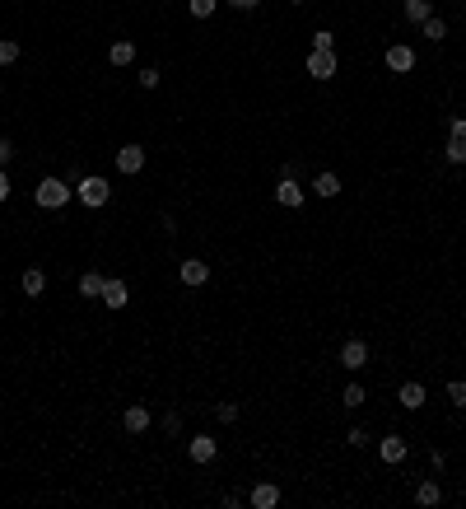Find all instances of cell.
<instances>
[{"mask_svg": "<svg viewBox=\"0 0 466 509\" xmlns=\"http://www.w3.org/2000/svg\"><path fill=\"white\" fill-rule=\"evenodd\" d=\"M401 10H406V19H411V23H424L433 14V0H406Z\"/></svg>", "mask_w": 466, "mask_h": 509, "instance_id": "obj_18", "label": "cell"}, {"mask_svg": "<svg viewBox=\"0 0 466 509\" xmlns=\"http://www.w3.org/2000/svg\"><path fill=\"white\" fill-rule=\"evenodd\" d=\"M47 290V272H38V267H28V272H23V294H42Z\"/></svg>", "mask_w": 466, "mask_h": 509, "instance_id": "obj_19", "label": "cell"}, {"mask_svg": "<svg viewBox=\"0 0 466 509\" xmlns=\"http://www.w3.org/2000/svg\"><path fill=\"white\" fill-rule=\"evenodd\" d=\"M215 5H220V0H187L191 19H210V14H215Z\"/></svg>", "mask_w": 466, "mask_h": 509, "instance_id": "obj_24", "label": "cell"}, {"mask_svg": "<svg viewBox=\"0 0 466 509\" xmlns=\"http://www.w3.org/2000/svg\"><path fill=\"white\" fill-rule=\"evenodd\" d=\"M382 61H387V70H397V75H406V70L415 66V52H411L406 43H392V47H387V57H382Z\"/></svg>", "mask_w": 466, "mask_h": 509, "instance_id": "obj_5", "label": "cell"}, {"mask_svg": "<svg viewBox=\"0 0 466 509\" xmlns=\"http://www.w3.org/2000/svg\"><path fill=\"white\" fill-rule=\"evenodd\" d=\"M448 164H466V140H457V136H448Z\"/></svg>", "mask_w": 466, "mask_h": 509, "instance_id": "obj_25", "label": "cell"}, {"mask_svg": "<svg viewBox=\"0 0 466 509\" xmlns=\"http://www.w3.org/2000/svg\"><path fill=\"white\" fill-rule=\"evenodd\" d=\"M345 440H350V444H355V449H359V444H368V430H364V425H355V430L345 435Z\"/></svg>", "mask_w": 466, "mask_h": 509, "instance_id": "obj_31", "label": "cell"}, {"mask_svg": "<svg viewBox=\"0 0 466 509\" xmlns=\"http://www.w3.org/2000/svg\"><path fill=\"white\" fill-rule=\"evenodd\" d=\"M401 407H406V411H420L424 407V397H429V393H424V384H415V379H411V384H401Z\"/></svg>", "mask_w": 466, "mask_h": 509, "instance_id": "obj_14", "label": "cell"}, {"mask_svg": "<svg viewBox=\"0 0 466 509\" xmlns=\"http://www.w3.org/2000/svg\"><path fill=\"white\" fill-rule=\"evenodd\" d=\"M312 192L322 196V201H331V196H341V178H336L331 169H326V173H317V178H312Z\"/></svg>", "mask_w": 466, "mask_h": 509, "instance_id": "obj_15", "label": "cell"}, {"mask_svg": "<svg viewBox=\"0 0 466 509\" xmlns=\"http://www.w3.org/2000/svg\"><path fill=\"white\" fill-rule=\"evenodd\" d=\"M448 136L466 140V117H448Z\"/></svg>", "mask_w": 466, "mask_h": 509, "instance_id": "obj_30", "label": "cell"}, {"mask_svg": "<svg viewBox=\"0 0 466 509\" xmlns=\"http://www.w3.org/2000/svg\"><path fill=\"white\" fill-rule=\"evenodd\" d=\"M294 5H303V0H294Z\"/></svg>", "mask_w": 466, "mask_h": 509, "instance_id": "obj_35", "label": "cell"}, {"mask_svg": "<svg viewBox=\"0 0 466 509\" xmlns=\"http://www.w3.org/2000/svg\"><path fill=\"white\" fill-rule=\"evenodd\" d=\"M122 430L126 435H144L149 430V407H126L122 411Z\"/></svg>", "mask_w": 466, "mask_h": 509, "instance_id": "obj_9", "label": "cell"}, {"mask_svg": "<svg viewBox=\"0 0 466 509\" xmlns=\"http://www.w3.org/2000/svg\"><path fill=\"white\" fill-rule=\"evenodd\" d=\"M462 19H466V10H462Z\"/></svg>", "mask_w": 466, "mask_h": 509, "instance_id": "obj_36", "label": "cell"}, {"mask_svg": "<svg viewBox=\"0 0 466 509\" xmlns=\"http://www.w3.org/2000/svg\"><path fill=\"white\" fill-rule=\"evenodd\" d=\"M224 5H233V10H256L261 0H224Z\"/></svg>", "mask_w": 466, "mask_h": 509, "instance_id": "obj_33", "label": "cell"}, {"mask_svg": "<svg viewBox=\"0 0 466 509\" xmlns=\"http://www.w3.org/2000/svg\"><path fill=\"white\" fill-rule=\"evenodd\" d=\"M303 196H308V192H303L294 178H280V187H275V201H280V206H289V211H294V206H303Z\"/></svg>", "mask_w": 466, "mask_h": 509, "instance_id": "obj_11", "label": "cell"}, {"mask_svg": "<svg viewBox=\"0 0 466 509\" xmlns=\"http://www.w3.org/2000/svg\"><path fill=\"white\" fill-rule=\"evenodd\" d=\"M247 500H252V509H275V505H280V486H271V481H256Z\"/></svg>", "mask_w": 466, "mask_h": 509, "instance_id": "obj_10", "label": "cell"}, {"mask_svg": "<svg viewBox=\"0 0 466 509\" xmlns=\"http://www.w3.org/2000/svg\"><path fill=\"white\" fill-rule=\"evenodd\" d=\"M377 453H382V463H401V458L411 453V444L401 440V435H382V440H377Z\"/></svg>", "mask_w": 466, "mask_h": 509, "instance_id": "obj_7", "label": "cell"}, {"mask_svg": "<svg viewBox=\"0 0 466 509\" xmlns=\"http://www.w3.org/2000/svg\"><path fill=\"white\" fill-rule=\"evenodd\" d=\"M420 33L429 38V43H443V38H448V23H443V19H433V14H429V19L420 23Z\"/></svg>", "mask_w": 466, "mask_h": 509, "instance_id": "obj_21", "label": "cell"}, {"mask_svg": "<svg viewBox=\"0 0 466 509\" xmlns=\"http://www.w3.org/2000/svg\"><path fill=\"white\" fill-rule=\"evenodd\" d=\"M364 402V384H345V407H359Z\"/></svg>", "mask_w": 466, "mask_h": 509, "instance_id": "obj_28", "label": "cell"}, {"mask_svg": "<svg viewBox=\"0 0 466 509\" xmlns=\"http://www.w3.org/2000/svg\"><path fill=\"white\" fill-rule=\"evenodd\" d=\"M117 169H122V173H140L144 169V150L140 145H122V150H117Z\"/></svg>", "mask_w": 466, "mask_h": 509, "instance_id": "obj_12", "label": "cell"}, {"mask_svg": "<svg viewBox=\"0 0 466 509\" xmlns=\"http://www.w3.org/2000/svg\"><path fill=\"white\" fill-rule=\"evenodd\" d=\"M312 52H336V33L331 28H317V33H312Z\"/></svg>", "mask_w": 466, "mask_h": 509, "instance_id": "obj_22", "label": "cell"}, {"mask_svg": "<svg viewBox=\"0 0 466 509\" xmlns=\"http://www.w3.org/2000/svg\"><path fill=\"white\" fill-rule=\"evenodd\" d=\"M415 500H420L424 509H433L438 500H443V486H433V481H420V486H415Z\"/></svg>", "mask_w": 466, "mask_h": 509, "instance_id": "obj_20", "label": "cell"}, {"mask_svg": "<svg viewBox=\"0 0 466 509\" xmlns=\"http://www.w3.org/2000/svg\"><path fill=\"white\" fill-rule=\"evenodd\" d=\"M178 281H182V285H191V290H196V285H205V281H210V262L187 257V262L178 267Z\"/></svg>", "mask_w": 466, "mask_h": 509, "instance_id": "obj_3", "label": "cell"}, {"mask_svg": "<svg viewBox=\"0 0 466 509\" xmlns=\"http://www.w3.org/2000/svg\"><path fill=\"white\" fill-rule=\"evenodd\" d=\"M10 159H14V145H10V140H0V169H5Z\"/></svg>", "mask_w": 466, "mask_h": 509, "instance_id": "obj_32", "label": "cell"}, {"mask_svg": "<svg viewBox=\"0 0 466 509\" xmlns=\"http://www.w3.org/2000/svg\"><path fill=\"white\" fill-rule=\"evenodd\" d=\"M341 364H345V369H364V364H368V346L359 337H350L341 346Z\"/></svg>", "mask_w": 466, "mask_h": 509, "instance_id": "obj_4", "label": "cell"}, {"mask_svg": "<svg viewBox=\"0 0 466 509\" xmlns=\"http://www.w3.org/2000/svg\"><path fill=\"white\" fill-rule=\"evenodd\" d=\"M19 61V43L14 38H0V66H14Z\"/></svg>", "mask_w": 466, "mask_h": 509, "instance_id": "obj_23", "label": "cell"}, {"mask_svg": "<svg viewBox=\"0 0 466 509\" xmlns=\"http://www.w3.org/2000/svg\"><path fill=\"white\" fill-rule=\"evenodd\" d=\"M448 402H453V407H466V379H453V384H448Z\"/></svg>", "mask_w": 466, "mask_h": 509, "instance_id": "obj_26", "label": "cell"}, {"mask_svg": "<svg viewBox=\"0 0 466 509\" xmlns=\"http://www.w3.org/2000/svg\"><path fill=\"white\" fill-rule=\"evenodd\" d=\"M75 196H79L84 206H108L112 187H108V178H98V173H89V178H79V182H75Z\"/></svg>", "mask_w": 466, "mask_h": 509, "instance_id": "obj_2", "label": "cell"}, {"mask_svg": "<svg viewBox=\"0 0 466 509\" xmlns=\"http://www.w3.org/2000/svg\"><path fill=\"white\" fill-rule=\"evenodd\" d=\"M191 463H215V453H220V444H215V435H196V440L187 444Z\"/></svg>", "mask_w": 466, "mask_h": 509, "instance_id": "obj_8", "label": "cell"}, {"mask_svg": "<svg viewBox=\"0 0 466 509\" xmlns=\"http://www.w3.org/2000/svg\"><path fill=\"white\" fill-rule=\"evenodd\" d=\"M308 75L312 79H331L336 75V52H308Z\"/></svg>", "mask_w": 466, "mask_h": 509, "instance_id": "obj_6", "label": "cell"}, {"mask_svg": "<svg viewBox=\"0 0 466 509\" xmlns=\"http://www.w3.org/2000/svg\"><path fill=\"white\" fill-rule=\"evenodd\" d=\"M5 196H10V173L0 169V201H5Z\"/></svg>", "mask_w": 466, "mask_h": 509, "instance_id": "obj_34", "label": "cell"}, {"mask_svg": "<svg viewBox=\"0 0 466 509\" xmlns=\"http://www.w3.org/2000/svg\"><path fill=\"white\" fill-rule=\"evenodd\" d=\"M108 61H112V66H131V61H135V43H131V38L112 43V47H108Z\"/></svg>", "mask_w": 466, "mask_h": 509, "instance_id": "obj_16", "label": "cell"}, {"mask_svg": "<svg viewBox=\"0 0 466 509\" xmlns=\"http://www.w3.org/2000/svg\"><path fill=\"white\" fill-rule=\"evenodd\" d=\"M140 89H159V70H154V66L140 70Z\"/></svg>", "mask_w": 466, "mask_h": 509, "instance_id": "obj_29", "label": "cell"}, {"mask_svg": "<svg viewBox=\"0 0 466 509\" xmlns=\"http://www.w3.org/2000/svg\"><path fill=\"white\" fill-rule=\"evenodd\" d=\"M108 308H126V299H131V290H126V281H108L103 285V294H98Z\"/></svg>", "mask_w": 466, "mask_h": 509, "instance_id": "obj_13", "label": "cell"}, {"mask_svg": "<svg viewBox=\"0 0 466 509\" xmlns=\"http://www.w3.org/2000/svg\"><path fill=\"white\" fill-rule=\"evenodd\" d=\"M103 285H108V276H98V272H84V276H79V294H84V299H98Z\"/></svg>", "mask_w": 466, "mask_h": 509, "instance_id": "obj_17", "label": "cell"}, {"mask_svg": "<svg viewBox=\"0 0 466 509\" xmlns=\"http://www.w3.org/2000/svg\"><path fill=\"white\" fill-rule=\"evenodd\" d=\"M215 416H220V425H233V420L243 416V411L233 407V402H220V407H215Z\"/></svg>", "mask_w": 466, "mask_h": 509, "instance_id": "obj_27", "label": "cell"}, {"mask_svg": "<svg viewBox=\"0 0 466 509\" xmlns=\"http://www.w3.org/2000/svg\"><path fill=\"white\" fill-rule=\"evenodd\" d=\"M70 196H75V187H70L66 178H42V182L33 187V201L42 206V211H61Z\"/></svg>", "mask_w": 466, "mask_h": 509, "instance_id": "obj_1", "label": "cell"}]
</instances>
